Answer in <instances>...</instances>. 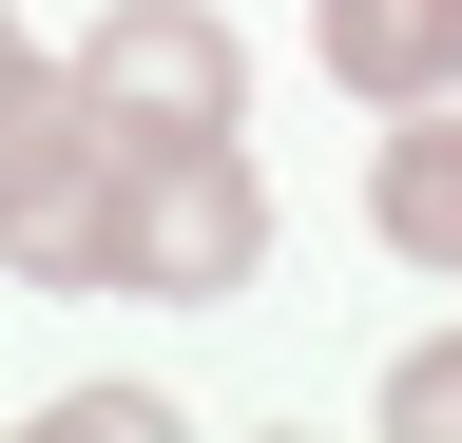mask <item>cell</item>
I'll list each match as a JSON object with an SVG mask.
<instances>
[{"instance_id": "1", "label": "cell", "mask_w": 462, "mask_h": 443, "mask_svg": "<svg viewBox=\"0 0 462 443\" xmlns=\"http://www.w3.org/2000/svg\"><path fill=\"white\" fill-rule=\"evenodd\" d=\"M116 135L97 97H78V59H39L20 97H0V270H20V290H116Z\"/></svg>"}, {"instance_id": "2", "label": "cell", "mask_w": 462, "mask_h": 443, "mask_svg": "<svg viewBox=\"0 0 462 443\" xmlns=\"http://www.w3.org/2000/svg\"><path fill=\"white\" fill-rule=\"evenodd\" d=\"M270 270V174L231 135H135L116 154V290L135 309H231Z\"/></svg>"}, {"instance_id": "3", "label": "cell", "mask_w": 462, "mask_h": 443, "mask_svg": "<svg viewBox=\"0 0 462 443\" xmlns=\"http://www.w3.org/2000/svg\"><path fill=\"white\" fill-rule=\"evenodd\" d=\"M78 97L116 135H231L251 116V39H231L212 0H97L78 20Z\"/></svg>"}, {"instance_id": "4", "label": "cell", "mask_w": 462, "mask_h": 443, "mask_svg": "<svg viewBox=\"0 0 462 443\" xmlns=\"http://www.w3.org/2000/svg\"><path fill=\"white\" fill-rule=\"evenodd\" d=\"M309 59L366 116H424V97H462V0H309Z\"/></svg>"}, {"instance_id": "5", "label": "cell", "mask_w": 462, "mask_h": 443, "mask_svg": "<svg viewBox=\"0 0 462 443\" xmlns=\"http://www.w3.org/2000/svg\"><path fill=\"white\" fill-rule=\"evenodd\" d=\"M366 232H385L404 270H443V290H462V97H424V116L366 154Z\"/></svg>"}, {"instance_id": "6", "label": "cell", "mask_w": 462, "mask_h": 443, "mask_svg": "<svg viewBox=\"0 0 462 443\" xmlns=\"http://www.w3.org/2000/svg\"><path fill=\"white\" fill-rule=\"evenodd\" d=\"M385 424H404V443H462V328H443V347H404V366H385Z\"/></svg>"}, {"instance_id": "7", "label": "cell", "mask_w": 462, "mask_h": 443, "mask_svg": "<svg viewBox=\"0 0 462 443\" xmlns=\"http://www.w3.org/2000/svg\"><path fill=\"white\" fill-rule=\"evenodd\" d=\"M58 443H173V405H154V385H78V405H58Z\"/></svg>"}, {"instance_id": "8", "label": "cell", "mask_w": 462, "mask_h": 443, "mask_svg": "<svg viewBox=\"0 0 462 443\" xmlns=\"http://www.w3.org/2000/svg\"><path fill=\"white\" fill-rule=\"evenodd\" d=\"M20 78H39V39H20V20H0V97H20Z\"/></svg>"}]
</instances>
